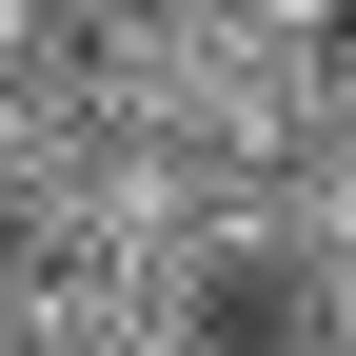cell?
I'll list each match as a JSON object with an SVG mask.
<instances>
[{"label": "cell", "mask_w": 356, "mask_h": 356, "mask_svg": "<svg viewBox=\"0 0 356 356\" xmlns=\"http://www.w3.org/2000/svg\"><path fill=\"white\" fill-rule=\"evenodd\" d=\"M40 356H238V317L139 297V277H40Z\"/></svg>", "instance_id": "cell-1"}, {"label": "cell", "mask_w": 356, "mask_h": 356, "mask_svg": "<svg viewBox=\"0 0 356 356\" xmlns=\"http://www.w3.org/2000/svg\"><path fill=\"white\" fill-rule=\"evenodd\" d=\"M257 40H277V60H356V0H238Z\"/></svg>", "instance_id": "cell-2"}]
</instances>
